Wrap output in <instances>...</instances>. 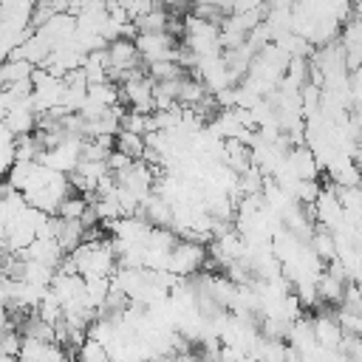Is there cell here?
<instances>
[{
  "label": "cell",
  "mask_w": 362,
  "mask_h": 362,
  "mask_svg": "<svg viewBox=\"0 0 362 362\" xmlns=\"http://www.w3.org/2000/svg\"><path fill=\"white\" fill-rule=\"evenodd\" d=\"M82 141H85V139H76V136L62 139L59 144H54V147L42 150L40 164H45V167H51V170H57V173L71 175V173L76 170L79 158H82Z\"/></svg>",
  "instance_id": "cell-6"
},
{
  "label": "cell",
  "mask_w": 362,
  "mask_h": 362,
  "mask_svg": "<svg viewBox=\"0 0 362 362\" xmlns=\"http://www.w3.org/2000/svg\"><path fill=\"white\" fill-rule=\"evenodd\" d=\"M116 150H122V153L130 156V158H141L144 150H147V144H144V136L119 130V133H116Z\"/></svg>",
  "instance_id": "cell-19"
},
{
  "label": "cell",
  "mask_w": 362,
  "mask_h": 362,
  "mask_svg": "<svg viewBox=\"0 0 362 362\" xmlns=\"http://www.w3.org/2000/svg\"><path fill=\"white\" fill-rule=\"evenodd\" d=\"M76 272L82 277H110L119 263H116V252L110 240L102 238H85L74 252H68Z\"/></svg>",
  "instance_id": "cell-1"
},
{
  "label": "cell",
  "mask_w": 362,
  "mask_h": 362,
  "mask_svg": "<svg viewBox=\"0 0 362 362\" xmlns=\"http://www.w3.org/2000/svg\"><path fill=\"white\" fill-rule=\"evenodd\" d=\"M122 130H127V133H139V136H147V133H153V130H156L153 113L124 110V116H122Z\"/></svg>",
  "instance_id": "cell-17"
},
{
  "label": "cell",
  "mask_w": 362,
  "mask_h": 362,
  "mask_svg": "<svg viewBox=\"0 0 362 362\" xmlns=\"http://www.w3.org/2000/svg\"><path fill=\"white\" fill-rule=\"evenodd\" d=\"M356 17H359V20H362V11H359V14H356Z\"/></svg>",
  "instance_id": "cell-23"
},
{
  "label": "cell",
  "mask_w": 362,
  "mask_h": 362,
  "mask_svg": "<svg viewBox=\"0 0 362 362\" xmlns=\"http://www.w3.org/2000/svg\"><path fill=\"white\" fill-rule=\"evenodd\" d=\"M107 294H110V277H85V297L96 308V314L105 305Z\"/></svg>",
  "instance_id": "cell-18"
},
{
  "label": "cell",
  "mask_w": 362,
  "mask_h": 362,
  "mask_svg": "<svg viewBox=\"0 0 362 362\" xmlns=\"http://www.w3.org/2000/svg\"><path fill=\"white\" fill-rule=\"evenodd\" d=\"M119 90H122V102L130 110H139V113L156 110V79L150 74L133 71L124 82H119Z\"/></svg>",
  "instance_id": "cell-4"
},
{
  "label": "cell",
  "mask_w": 362,
  "mask_h": 362,
  "mask_svg": "<svg viewBox=\"0 0 362 362\" xmlns=\"http://www.w3.org/2000/svg\"><path fill=\"white\" fill-rule=\"evenodd\" d=\"M314 331H317V342L328 351H339L342 348V339H345V331L337 320V314L331 311H322L314 317Z\"/></svg>",
  "instance_id": "cell-8"
},
{
  "label": "cell",
  "mask_w": 362,
  "mask_h": 362,
  "mask_svg": "<svg viewBox=\"0 0 362 362\" xmlns=\"http://www.w3.org/2000/svg\"><path fill=\"white\" fill-rule=\"evenodd\" d=\"M88 209H90V198H88V195H74V192H71V195L62 198V204L57 206V215L65 218V221H82Z\"/></svg>",
  "instance_id": "cell-16"
},
{
  "label": "cell",
  "mask_w": 362,
  "mask_h": 362,
  "mask_svg": "<svg viewBox=\"0 0 362 362\" xmlns=\"http://www.w3.org/2000/svg\"><path fill=\"white\" fill-rule=\"evenodd\" d=\"M206 260H209V249L201 240L181 238L167 257V272H173L178 277H195L206 266Z\"/></svg>",
  "instance_id": "cell-3"
},
{
  "label": "cell",
  "mask_w": 362,
  "mask_h": 362,
  "mask_svg": "<svg viewBox=\"0 0 362 362\" xmlns=\"http://www.w3.org/2000/svg\"><path fill=\"white\" fill-rule=\"evenodd\" d=\"M294 3L297 0H266V11H272V8H294Z\"/></svg>",
  "instance_id": "cell-20"
},
{
  "label": "cell",
  "mask_w": 362,
  "mask_h": 362,
  "mask_svg": "<svg viewBox=\"0 0 362 362\" xmlns=\"http://www.w3.org/2000/svg\"><path fill=\"white\" fill-rule=\"evenodd\" d=\"M201 362H206V359H201Z\"/></svg>",
  "instance_id": "cell-24"
},
{
  "label": "cell",
  "mask_w": 362,
  "mask_h": 362,
  "mask_svg": "<svg viewBox=\"0 0 362 362\" xmlns=\"http://www.w3.org/2000/svg\"><path fill=\"white\" fill-rule=\"evenodd\" d=\"M308 243H311V249L317 252V257H320L322 263L337 260V238H334V232H328V229L317 226V229H314V235L308 238Z\"/></svg>",
  "instance_id": "cell-12"
},
{
  "label": "cell",
  "mask_w": 362,
  "mask_h": 362,
  "mask_svg": "<svg viewBox=\"0 0 362 362\" xmlns=\"http://www.w3.org/2000/svg\"><path fill=\"white\" fill-rule=\"evenodd\" d=\"M170 23H173V17L167 14V8H164L161 3H158L156 8H150L147 14H141L139 20H133V25H136L139 31H167Z\"/></svg>",
  "instance_id": "cell-15"
},
{
  "label": "cell",
  "mask_w": 362,
  "mask_h": 362,
  "mask_svg": "<svg viewBox=\"0 0 362 362\" xmlns=\"http://www.w3.org/2000/svg\"><path fill=\"white\" fill-rule=\"evenodd\" d=\"M54 274H57V269H51V266H45V263H37V260L23 257V277H20V280H25V283H31V286H45V288H51Z\"/></svg>",
  "instance_id": "cell-13"
},
{
  "label": "cell",
  "mask_w": 362,
  "mask_h": 362,
  "mask_svg": "<svg viewBox=\"0 0 362 362\" xmlns=\"http://www.w3.org/2000/svg\"><path fill=\"white\" fill-rule=\"evenodd\" d=\"M178 45V37L170 31H139L136 34V48L141 54V62H158V59H173V51Z\"/></svg>",
  "instance_id": "cell-7"
},
{
  "label": "cell",
  "mask_w": 362,
  "mask_h": 362,
  "mask_svg": "<svg viewBox=\"0 0 362 362\" xmlns=\"http://www.w3.org/2000/svg\"><path fill=\"white\" fill-rule=\"evenodd\" d=\"M20 257H28V260L45 263V266H51V269H59L65 252H62V246L57 243V238H37Z\"/></svg>",
  "instance_id": "cell-10"
},
{
  "label": "cell",
  "mask_w": 362,
  "mask_h": 362,
  "mask_svg": "<svg viewBox=\"0 0 362 362\" xmlns=\"http://www.w3.org/2000/svg\"><path fill=\"white\" fill-rule=\"evenodd\" d=\"M8 328H11V320H8V308H6V305H0V337H3Z\"/></svg>",
  "instance_id": "cell-21"
},
{
  "label": "cell",
  "mask_w": 362,
  "mask_h": 362,
  "mask_svg": "<svg viewBox=\"0 0 362 362\" xmlns=\"http://www.w3.org/2000/svg\"><path fill=\"white\" fill-rule=\"evenodd\" d=\"M37 65H31L28 59H6L0 62V88L3 85H11V82H20V79H28L34 74Z\"/></svg>",
  "instance_id": "cell-14"
},
{
  "label": "cell",
  "mask_w": 362,
  "mask_h": 362,
  "mask_svg": "<svg viewBox=\"0 0 362 362\" xmlns=\"http://www.w3.org/2000/svg\"><path fill=\"white\" fill-rule=\"evenodd\" d=\"M11 189H14V187H11L8 181H0V201H3V198H6V195H8Z\"/></svg>",
  "instance_id": "cell-22"
},
{
  "label": "cell",
  "mask_w": 362,
  "mask_h": 362,
  "mask_svg": "<svg viewBox=\"0 0 362 362\" xmlns=\"http://www.w3.org/2000/svg\"><path fill=\"white\" fill-rule=\"evenodd\" d=\"M54 48L57 45H62V42H68L74 34H76V14H68V11H62V14H54L42 28H37Z\"/></svg>",
  "instance_id": "cell-9"
},
{
  "label": "cell",
  "mask_w": 362,
  "mask_h": 362,
  "mask_svg": "<svg viewBox=\"0 0 362 362\" xmlns=\"http://www.w3.org/2000/svg\"><path fill=\"white\" fill-rule=\"evenodd\" d=\"M181 42H184L189 51H195L198 57L223 51V48H221V25H218V23H209V20H201V17H195V14H187V17H184Z\"/></svg>",
  "instance_id": "cell-2"
},
{
  "label": "cell",
  "mask_w": 362,
  "mask_h": 362,
  "mask_svg": "<svg viewBox=\"0 0 362 362\" xmlns=\"http://www.w3.org/2000/svg\"><path fill=\"white\" fill-rule=\"evenodd\" d=\"M139 65H141V54L136 48V40L119 37L107 42V76L113 82H124L133 71H139Z\"/></svg>",
  "instance_id": "cell-5"
},
{
  "label": "cell",
  "mask_w": 362,
  "mask_h": 362,
  "mask_svg": "<svg viewBox=\"0 0 362 362\" xmlns=\"http://www.w3.org/2000/svg\"><path fill=\"white\" fill-rule=\"evenodd\" d=\"M153 226H173V204L167 198H161L156 189L141 201V209H139Z\"/></svg>",
  "instance_id": "cell-11"
}]
</instances>
